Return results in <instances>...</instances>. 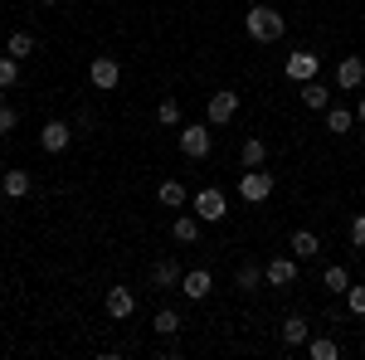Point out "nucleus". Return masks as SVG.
<instances>
[{
	"label": "nucleus",
	"mask_w": 365,
	"mask_h": 360,
	"mask_svg": "<svg viewBox=\"0 0 365 360\" xmlns=\"http://www.w3.org/2000/svg\"><path fill=\"white\" fill-rule=\"evenodd\" d=\"M327 98H331V93H327V83H317V78H307V83H302V103H307V108H327Z\"/></svg>",
	"instance_id": "nucleus-25"
},
{
	"label": "nucleus",
	"mask_w": 365,
	"mask_h": 360,
	"mask_svg": "<svg viewBox=\"0 0 365 360\" xmlns=\"http://www.w3.org/2000/svg\"><path fill=\"white\" fill-rule=\"evenodd\" d=\"M239 161H244V170H249V166H263V161H268V141L249 137L244 146H239Z\"/></svg>",
	"instance_id": "nucleus-18"
},
{
	"label": "nucleus",
	"mask_w": 365,
	"mask_h": 360,
	"mask_svg": "<svg viewBox=\"0 0 365 360\" xmlns=\"http://www.w3.org/2000/svg\"><path fill=\"white\" fill-rule=\"evenodd\" d=\"M307 336H312V326L302 317H287V322H282V341H287V346H307Z\"/></svg>",
	"instance_id": "nucleus-20"
},
{
	"label": "nucleus",
	"mask_w": 365,
	"mask_h": 360,
	"mask_svg": "<svg viewBox=\"0 0 365 360\" xmlns=\"http://www.w3.org/2000/svg\"><path fill=\"white\" fill-rule=\"evenodd\" d=\"M336 88H346V93H361L365 88V58L361 54H351V58L336 63Z\"/></svg>",
	"instance_id": "nucleus-8"
},
{
	"label": "nucleus",
	"mask_w": 365,
	"mask_h": 360,
	"mask_svg": "<svg viewBox=\"0 0 365 360\" xmlns=\"http://www.w3.org/2000/svg\"><path fill=\"white\" fill-rule=\"evenodd\" d=\"M210 141H215V132H210V122H185V127H180V151H185L190 161H200V156H210Z\"/></svg>",
	"instance_id": "nucleus-4"
},
{
	"label": "nucleus",
	"mask_w": 365,
	"mask_h": 360,
	"mask_svg": "<svg viewBox=\"0 0 365 360\" xmlns=\"http://www.w3.org/2000/svg\"><path fill=\"white\" fill-rule=\"evenodd\" d=\"M317 68H322V58L307 54V49L287 54V78H292V83H307V78H317Z\"/></svg>",
	"instance_id": "nucleus-11"
},
{
	"label": "nucleus",
	"mask_w": 365,
	"mask_h": 360,
	"mask_svg": "<svg viewBox=\"0 0 365 360\" xmlns=\"http://www.w3.org/2000/svg\"><path fill=\"white\" fill-rule=\"evenodd\" d=\"M234 282H239V287H244V292H253V287H258V282H263V268H258V263H244V268H239V273H234Z\"/></svg>",
	"instance_id": "nucleus-26"
},
{
	"label": "nucleus",
	"mask_w": 365,
	"mask_h": 360,
	"mask_svg": "<svg viewBox=\"0 0 365 360\" xmlns=\"http://www.w3.org/2000/svg\"><path fill=\"white\" fill-rule=\"evenodd\" d=\"M263 282H268V287H292V282H297V258H292V253L268 258V263H263Z\"/></svg>",
	"instance_id": "nucleus-6"
},
{
	"label": "nucleus",
	"mask_w": 365,
	"mask_h": 360,
	"mask_svg": "<svg viewBox=\"0 0 365 360\" xmlns=\"http://www.w3.org/2000/svg\"><path fill=\"white\" fill-rule=\"evenodd\" d=\"M210 287H215V277H210V268H190V273L180 277V292H185L190 302H205V297H210Z\"/></svg>",
	"instance_id": "nucleus-12"
},
{
	"label": "nucleus",
	"mask_w": 365,
	"mask_h": 360,
	"mask_svg": "<svg viewBox=\"0 0 365 360\" xmlns=\"http://www.w3.org/2000/svg\"><path fill=\"white\" fill-rule=\"evenodd\" d=\"M170 239H175V244H195L200 239V215H175V220H170Z\"/></svg>",
	"instance_id": "nucleus-16"
},
{
	"label": "nucleus",
	"mask_w": 365,
	"mask_h": 360,
	"mask_svg": "<svg viewBox=\"0 0 365 360\" xmlns=\"http://www.w3.org/2000/svg\"><path fill=\"white\" fill-rule=\"evenodd\" d=\"M346 307H351V317H365V282L346 287Z\"/></svg>",
	"instance_id": "nucleus-29"
},
{
	"label": "nucleus",
	"mask_w": 365,
	"mask_h": 360,
	"mask_svg": "<svg viewBox=\"0 0 365 360\" xmlns=\"http://www.w3.org/2000/svg\"><path fill=\"white\" fill-rule=\"evenodd\" d=\"M156 200H161L166 210H180V205H190V195H185V185H180V180H161V185H156Z\"/></svg>",
	"instance_id": "nucleus-17"
},
{
	"label": "nucleus",
	"mask_w": 365,
	"mask_h": 360,
	"mask_svg": "<svg viewBox=\"0 0 365 360\" xmlns=\"http://www.w3.org/2000/svg\"><path fill=\"white\" fill-rule=\"evenodd\" d=\"M103 307H108V317H113V322H127V317L137 312V292H132V287H108Z\"/></svg>",
	"instance_id": "nucleus-9"
},
{
	"label": "nucleus",
	"mask_w": 365,
	"mask_h": 360,
	"mask_svg": "<svg viewBox=\"0 0 365 360\" xmlns=\"http://www.w3.org/2000/svg\"><path fill=\"white\" fill-rule=\"evenodd\" d=\"M190 210L200 215V224H220V220L229 215L225 190H200V195H190Z\"/></svg>",
	"instance_id": "nucleus-5"
},
{
	"label": "nucleus",
	"mask_w": 365,
	"mask_h": 360,
	"mask_svg": "<svg viewBox=\"0 0 365 360\" xmlns=\"http://www.w3.org/2000/svg\"><path fill=\"white\" fill-rule=\"evenodd\" d=\"M44 5H58V0H44Z\"/></svg>",
	"instance_id": "nucleus-33"
},
{
	"label": "nucleus",
	"mask_w": 365,
	"mask_h": 360,
	"mask_svg": "<svg viewBox=\"0 0 365 360\" xmlns=\"http://www.w3.org/2000/svg\"><path fill=\"white\" fill-rule=\"evenodd\" d=\"M0 190L10 195V200H25V195L34 190V180H29V170L15 166V170H5V175H0Z\"/></svg>",
	"instance_id": "nucleus-14"
},
{
	"label": "nucleus",
	"mask_w": 365,
	"mask_h": 360,
	"mask_svg": "<svg viewBox=\"0 0 365 360\" xmlns=\"http://www.w3.org/2000/svg\"><path fill=\"white\" fill-rule=\"evenodd\" d=\"M244 25H249V39H258V44H273V39H282L287 20H282L278 10H273V5H249Z\"/></svg>",
	"instance_id": "nucleus-1"
},
{
	"label": "nucleus",
	"mask_w": 365,
	"mask_h": 360,
	"mask_svg": "<svg viewBox=\"0 0 365 360\" xmlns=\"http://www.w3.org/2000/svg\"><path fill=\"white\" fill-rule=\"evenodd\" d=\"M307 356H312V360H336L341 346L331 341V336H307Z\"/></svg>",
	"instance_id": "nucleus-19"
},
{
	"label": "nucleus",
	"mask_w": 365,
	"mask_h": 360,
	"mask_svg": "<svg viewBox=\"0 0 365 360\" xmlns=\"http://www.w3.org/2000/svg\"><path fill=\"white\" fill-rule=\"evenodd\" d=\"M327 127H331V137H346V132L356 127V112H346V108H327Z\"/></svg>",
	"instance_id": "nucleus-22"
},
{
	"label": "nucleus",
	"mask_w": 365,
	"mask_h": 360,
	"mask_svg": "<svg viewBox=\"0 0 365 360\" xmlns=\"http://www.w3.org/2000/svg\"><path fill=\"white\" fill-rule=\"evenodd\" d=\"M287 253H292L297 263H302V258H317V253H322V239H317L312 229H297V234L287 239Z\"/></svg>",
	"instance_id": "nucleus-13"
},
{
	"label": "nucleus",
	"mask_w": 365,
	"mask_h": 360,
	"mask_svg": "<svg viewBox=\"0 0 365 360\" xmlns=\"http://www.w3.org/2000/svg\"><path fill=\"white\" fill-rule=\"evenodd\" d=\"M180 326H185V322H180V312H170V307H166V312H156V322H151V331H156V336H175Z\"/></svg>",
	"instance_id": "nucleus-24"
},
{
	"label": "nucleus",
	"mask_w": 365,
	"mask_h": 360,
	"mask_svg": "<svg viewBox=\"0 0 365 360\" xmlns=\"http://www.w3.org/2000/svg\"><path fill=\"white\" fill-rule=\"evenodd\" d=\"M5 54H15V58H29V54H34V34H29V29H15V34L5 39Z\"/></svg>",
	"instance_id": "nucleus-21"
},
{
	"label": "nucleus",
	"mask_w": 365,
	"mask_h": 360,
	"mask_svg": "<svg viewBox=\"0 0 365 360\" xmlns=\"http://www.w3.org/2000/svg\"><path fill=\"white\" fill-rule=\"evenodd\" d=\"M10 132H15V108L0 103V137H10Z\"/></svg>",
	"instance_id": "nucleus-31"
},
{
	"label": "nucleus",
	"mask_w": 365,
	"mask_h": 360,
	"mask_svg": "<svg viewBox=\"0 0 365 360\" xmlns=\"http://www.w3.org/2000/svg\"><path fill=\"white\" fill-rule=\"evenodd\" d=\"M156 122H161V127H180V103H175V98H166V103L156 108Z\"/></svg>",
	"instance_id": "nucleus-28"
},
{
	"label": "nucleus",
	"mask_w": 365,
	"mask_h": 360,
	"mask_svg": "<svg viewBox=\"0 0 365 360\" xmlns=\"http://www.w3.org/2000/svg\"><path fill=\"white\" fill-rule=\"evenodd\" d=\"M180 277H185V268H180L175 258H161V263L151 268V287H180Z\"/></svg>",
	"instance_id": "nucleus-15"
},
{
	"label": "nucleus",
	"mask_w": 365,
	"mask_h": 360,
	"mask_svg": "<svg viewBox=\"0 0 365 360\" xmlns=\"http://www.w3.org/2000/svg\"><path fill=\"white\" fill-rule=\"evenodd\" d=\"M351 249L365 253V215H356V220H351Z\"/></svg>",
	"instance_id": "nucleus-30"
},
{
	"label": "nucleus",
	"mask_w": 365,
	"mask_h": 360,
	"mask_svg": "<svg viewBox=\"0 0 365 360\" xmlns=\"http://www.w3.org/2000/svg\"><path fill=\"white\" fill-rule=\"evenodd\" d=\"M68 141H73V127L68 122H44V132H39V146L58 156V151H68Z\"/></svg>",
	"instance_id": "nucleus-10"
},
{
	"label": "nucleus",
	"mask_w": 365,
	"mask_h": 360,
	"mask_svg": "<svg viewBox=\"0 0 365 360\" xmlns=\"http://www.w3.org/2000/svg\"><path fill=\"white\" fill-rule=\"evenodd\" d=\"M273 185H278V180H273L263 166H249L244 175H239V195H244L249 205H263V200L273 195Z\"/></svg>",
	"instance_id": "nucleus-2"
},
{
	"label": "nucleus",
	"mask_w": 365,
	"mask_h": 360,
	"mask_svg": "<svg viewBox=\"0 0 365 360\" xmlns=\"http://www.w3.org/2000/svg\"><path fill=\"white\" fill-rule=\"evenodd\" d=\"M234 117H239V93H229V88L210 93V127H225Z\"/></svg>",
	"instance_id": "nucleus-7"
},
{
	"label": "nucleus",
	"mask_w": 365,
	"mask_h": 360,
	"mask_svg": "<svg viewBox=\"0 0 365 360\" xmlns=\"http://www.w3.org/2000/svg\"><path fill=\"white\" fill-rule=\"evenodd\" d=\"M88 83L98 88V93H113V88L122 83V63H117L113 54H98L88 63Z\"/></svg>",
	"instance_id": "nucleus-3"
},
{
	"label": "nucleus",
	"mask_w": 365,
	"mask_h": 360,
	"mask_svg": "<svg viewBox=\"0 0 365 360\" xmlns=\"http://www.w3.org/2000/svg\"><path fill=\"white\" fill-rule=\"evenodd\" d=\"M356 122L365 127V93H361V103H356Z\"/></svg>",
	"instance_id": "nucleus-32"
},
{
	"label": "nucleus",
	"mask_w": 365,
	"mask_h": 360,
	"mask_svg": "<svg viewBox=\"0 0 365 360\" xmlns=\"http://www.w3.org/2000/svg\"><path fill=\"white\" fill-rule=\"evenodd\" d=\"M322 287H327V292H336V297H346V287H351V273H346L341 263H331V268H327V277H322Z\"/></svg>",
	"instance_id": "nucleus-23"
},
{
	"label": "nucleus",
	"mask_w": 365,
	"mask_h": 360,
	"mask_svg": "<svg viewBox=\"0 0 365 360\" xmlns=\"http://www.w3.org/2000/svg\"><path fill=\"white\" fill-rule=\"evenodd\" d=\"M15 83H20V58L5 54L0 58V88H15Z\"/></svg>",
	"instance_id": "nucleus-27"
}]
</instances>
